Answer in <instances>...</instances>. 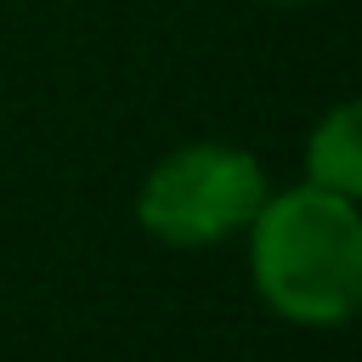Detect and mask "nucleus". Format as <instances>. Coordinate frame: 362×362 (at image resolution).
I'll return each instance as SVG.
<instances>
[{
	"label": "nucleus",
	"instance_id": "obj_1",
	"mask_svg": "<svg viewBox=\"0 0 362 362\" xmlns=\"http://www.w3.org/2000/svg\"><path fill=\"white\" fill-rule=\"evenodd\" d=\"M249 272L260 300L300 322L334 328L362 300V215L356 198L328 187H288L266 192L249 221Z\"/></svg>",
	"mask_w": 362,
	"mask_h": 362
},
{
	"label": "nucleus",
	"instance_id": "obj_2",
	"mask_svg": "<svg viewBox=\"0 0 362 362\" xmlns=\"http://www.w3.org/2000/svg\"><path fill=\"white\" fill-rule=\"evenodd\" d=\"M266 192V170L249 147L187 141L147 170L136 192V221L170 249H209L232 232H249Z\"/></svg>",
	"mask_w": 362,
	"mask_h": 362
},
{
	"label": "nucleus",
	"instance_id": "obj_3",
	"mask_svg": "<svg viewBox=\"0 0 362 362\" xmlns=\"http://www.w3.org/2000/svg\"><path fill=\"white\" fill-rule=\"evenodd\" d=\"M356 124H362L356 102H339L311 124V136H305V181L311 187H328L345 198L362 192V130Z\"/></svg>",
	"mask_w": 362,
	"mask_h": 362
},
{
	"label": "nucleus",
	"instance_id": "obj_4",
	"mask_svg": "<svg viewBox=\"0 0 362 362\" xmlns=\"http://www.w3.org/2000/svg\"><path fill=\"white\" fill-rule=\"evenodd\" d=\"M266 6H305V0H266Z\"/></svg>",
	"mask_w": 362,
	"mask_h": 362
}]
</instances>
